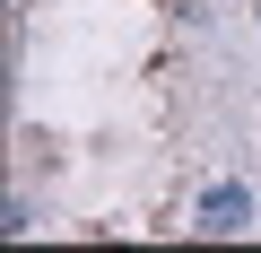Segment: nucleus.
<instances>
[{
	"label": "nucleus",
	"instance_id": "1",
	"mask_svg": "<svg viewBox=\"0 0 261 253\" xmlns=\"http://www.w3.org/2000/svg\"><path fill=\"white\" fill-rule=\"evenodd\" d=\"M244 218H252V201H244V192H209V201H200V227H209V236H235Z\"/></svg>",
	"mask_w": 261,
	"mask_h": 253
}]
</instances>
